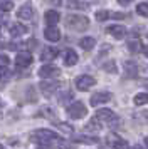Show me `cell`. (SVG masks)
Returning <instances> with one entry per match:
<instances>
[{
  "label": "cell",
  "instance_id": "obj_18",
  "mask_svg": "<svg viewBox=\"0 0 148 149\" xmlns=\"http://www.w3.org/2000/svg\"><path fill=\"white\" fill-rule=\"evenodd\" d=\"M125 74L128 77H136L138 75V65L135 62H126L125 64Z\"/></svg>",
  "mask_w": 148,
  "mask_h": 149
},
{
  "label": "cell",
  "instance_id": "obj_6",
  "mask_svg": "<svg viewBox=\"0 0 148 149\" xmlns=\"http://www.w3.org/2000/svg\"><path fill=\"white\" fill-rule=\"evenodd\" d=\"M106 142L111 146V149H125L128 146L126 141L121 139L120 136H116V134H109L108 136V139H106Z\"/></svg>",
  "mask_w": 148,
  "mask_h": 149
},
{
  "label": "cell",
  "instance_id": "obj_29",
  "mask_svg": "<svg viewBox=\"0 0 148 149\" xmlns=\"http://www.w3.org/2000/svg\"><path fill=\"white\" fill-rule=\"evenodd\" d=\"M10 77V72H8V69L5 67H0V82L4 81V84H5V81Z\"/></svg>",
  "mask_w": 148,
  "mask_h": 149
},
{
  "label": "cell",
  "instance_id": "obj_13",
  "mask_svg": "<svg viewBox=\"0 0 148 149\" xmlns=\"http://www.w3.org/2000/svg\"><path fill=\"white\" fill-rule=\"evenodd\" d=\"M59 89V82H40V91L44 95H52Z\"/></svg>",
  "mask_w": 148,
  "mask_h": 149
},
{
  "label": "cell",
  "instance_id": "obj_36",
  "mask_svg": "<svg viewBox=\"0 0 148 149\" xmlns=\"http://www.w3.org/2000/svg\"><path fill=\"white\" fill-rule=\"evenodd\" d=\"M39 149H51V148H49L47 144H46V146H44V144H40V146H39Z\"/></svg>",
  "mask_w": 148,
  "mask_h": 149
},
{
  "label": "cell",
  "instance_id": "obj_38",
  "mask_svg": "<svg viewBox=\"0 0 148 149\" xmlns=\"http://www.w3.org/2000/svg\"><path fill=\"white\" fill-rule=\"evenodd\" d=\"M143 54H145V55L148 57V45H147V47H143Z\"/></svg>",
  "mask_w": 148,
  "mask_h": 149
},
{
  "label": "cell",
  "instance_id": "obj_12",
  "mask_svg": "<svg viewBox=\"0 0 148 149\" xmlns=\"http://www.w3.org/2000/svg\"><path fill=\"white\" fill-rule=\"evenodd\" d=\"M39 75L40 77H44V79H47V77H54V75H59V69L54 67V65H42V67L39 69Z\"/></svg>",
  "mask_w": 148,
  "mask_h": 149
},
{
  "label": "cell",
  "instance_id": "obj_4",
  "mask_svg": "<svg viewBox=\"0 0 148 149\" xmlns=\"http://www.w3.org/2000/svg\"><path fill=\"white\" fill-rule=\"evenodd\" d=\"M74 84H76V89H79V91H89L96 84V81L91 75H78Z\"/></svg>",
  "mask_w": 148,
  "mask_h": 149
},
{
  "label": "cell",
  "instance_id": "obj_20",
  "mask_svg": "<svg viewBox=\"0 0 148 149\" xmlns=\"http://www.w3.org/2000/svg\"><path fill=\"white\" fill-rule=\"evenodd\" d=\"M73 141L81 142V144H96L98 139L96 137H86V136H73Z\"/></svg>",
  "mask_w": 148,
  "mask_h": 149
},
{
  "label": "cell",
  "instance_id": "obj_34",
  "mask_svg": "<svg viewBox=\"0 0 148 149\" xmlns=\"http://www.w3.org/2000/svg\"><path fill=\"white\" fill-rule=\"evenodd\" d=\"M130 2H133V0H118V3H121V5H128Z\"/></svg>",
  "mask_w": 148,
  "mask_h": 149
},
{
  "label": "cell",
  "instance_id": "obj_19",
  "mask_svg": "<svg viewBox=\"0 0 148 149\" xmlns=\"http://www.w3.org/2000/svg\"><path fill=\"white\" fill-rule=\"evenodd\" d=\"M64 64L66 65H76L78 64V54L74 50H67L64 55Z\"/></svg>",
  "mask_w": 148,
  "mask_h": 149
},
{
  "label": "cell",
  "instance_id": "obj_30",
  "mask_svg": "<svg viewBox=\"0 0 148 149\" xmlns=\"http://www.w3.org/2000/svg\"><path fill=\"white\" fill-rule=\"evenodd\" d=\"M84 129L86 131H99V124H96V121H91Z\"/></svg>",
  "mask_w": 148,
  "mask_h": 149
},
{
  "label": "cell",
  "instance_id": "obj_28",
  "mask_svg": "<svg viewBox=\"0 0 148 149\" xmlns=\"http://www.w3.org/2000/svg\"><path fill=\"white\" fill-rule=\"evenodd\" d=\"M108 19H109V12H108V10H99V12H96V20L103 22V20H108Z\"/></svg>",
  "mask_w": 148,
  "mask_h": 149
},
{
  "label": "cell",
  "instance_id": "obj_31",
  "mask_svg": "<svg viewBox=\"0 0 148 149\" xmlns=\"http://www.w3.org/2000/svg\"><path fill=\"white\" fill-rule=\"evenodd\" d=\"M109 17H111V19H125L126 15L123 14V12H113V14L109 12Z\"/></svg>",
  "mask_w": 148,
  "mask_h": 149
},
{
  "label": "cell",
  "instance_id": "obj_5",
  "mask_svg": "<svg viewBox=\"0 0 148 149\" xmlns=\"http://www.w3.org/2000/svg\"><path fill=\"white\" fill-rule=\"evenodd\" d=\"M32 55L30 54H25V52H20V54H17L15 55V65L17 67H20V69H25V67H29L30 64H32Z\"/></svg>",
  "mask_w": 148,
  "mask_h": 149
},
{
  "label": "cell",
  "instance_id": "obj_17",
  "mask_svg": "<svg viewBox=\"0 0 148 149\" xmlns=\"http://www.w3.org/2000/svg\"><path fill=\"white\" fill-rule=\"evenodd\" d=\"M79 45L82 50H91V49H94V45H96V40H94L93 37H82L79 40Z\"/></svg>",
  "mask_w": 148,
  "mask_h": 149
},
{
  "label": "cell",
  "instance_id": "obj_41",
  "mask_svg": "<svg viewBox=\"0 0 148 149\" xmlns=\"http://www.w3.org/2000/svg\"><path fill=\"white\" fill-rule=\"evenodd\" d=\"M147 37H148V34H147Z\"/></svg>",
  "mask_w": 148,
  "mask_h": 149
},
{
  "label": "cell",
  "instance_id": "obj_8",
  "mask_svg": "<svg viewBox=\"0 0 148 149\" xmlns=\"http://www.w3.org/2000/svg\"><path fill=\"white\" fill-rule=\"evenodd\" d=\"M17 17L19 19H22V20H30L34 17V8L30 3H25L24 7L19 8V12H17Z\"/></svg>",
  "mask_w": 148,
  "mask_h": 149
},
{
  "label": "cell",
  "instance_id": "obj_3",
  "mask_svg": "<svg viewBox=\"0 0 148 149\" xmlns=\"http://www.w3.org/2000/svg\"><path fill=\"white\" fill-rule=\"evenodd\" d=\"M87 114V109L86 106L82 104V102H73L69 107H67V116L71 117V119H81V117H84Z\"/></svg>",
  "mask_w": 148,
  "mask_h": 149
},
{
  "label": "cell",
  "instance_id": "obj_33",
  "mask_svg": "<svg viewBox=\"0 0 148 149\" xmlns=\"http://www.w3.org/2000/svg\"><path fill=\"white\" fill-rule=\"evenodd\" d=\"M0 64L7 65V64H8V57H7V55H0Z\"/></svg>",
  "mask_w": 148,
  "mask_h": 149
},
{
  "label": "cell",
  "instance_id": "obj_24",
  "mask_svg": "<svg viewBox=\"0 0 148 149\" xmlns=\"http://www.w3.org/2000/svg\"><path fill=\"white\" fill-rule=\"evenodd\" d=\"M13 8V2L10 0H0V12H10Z\"/></svg>",
  "mask_w": 148,
  "mask_h": 149
},
{
  "label": "cell",
  "instance_id": "obj_7",
  "mask_svg": "<svg viewBox=\"0 0 148 149\" xmlns=\"http://www.w3.org/2000/svg\"><path fill=\"white\" fill-rule=\"evenodd\" d=\"M44 19H46V24L49 27H54V25H57V22L61 20V14L57 10H47L46 15H44Z\"/></svg>",
  "mask_w": 148,
  "mask_h": 149
},
{
  "label": "cell",
  "instance_id": "obj_32",
  "mask_svg": "<svg viewBox=\"0 0 148 149\" xmlns=\"http://www.w3.org/2000/svg\"><path fill=\"white\" fill-rule=\"evenodd\" d=\"M59 149H74V146H71V144H69V142L59 141Z\"/></svg>",
  "mask_w": 148,
  "mask_h": 149
},
{
  "label": "cell",
  "instance_id": "obj_22",
  "mask_svg": "<svg viewBox=\"0 0 148 149\" xmlns=\"http://www.w3.org/2000/svg\"><path fill=\"white\" fill-rule=\"evenodd\" d=\"M67 8H81V10H86L87 3L81 2V0H69L67 2Z\"/></svg>",
  "mask_w": 148,
  "mask_h": 149
},
{
  "label": "cell",
  "instance_id": "obj_37",
  "mask_svg": "<svg viewBox=\"0 0 148 149\" xmlns=\"http://www.w3.org/2000/svg\"><path fill=\"white\" fill-rule=\"evenodd\" d=\"M141 117H145V119H147V124H148V112H143V114H141Z\"/></svg>",
  "mask_w": 148,
  "mask_h": 149
},
{
  "label": "cell",
  "instance_id": "obj_26",
  "mask_svg": "<svg viewBox=\"0 0 148 149\" xmlns=\"http://www.w3.org/2000/svg\"><path fill=\"white\" fill-rule=\"evenodd\" d=\"M103 69H104L106 72H109V74H116V64H114L113 61H111V62H106V64H103Z\"/></svg>",
  "mask_w": 148,
  "mask_h": 149
},
{
  "label": "cell",
  "instance_id": "obj_15",
  "mask_svg": "<svg viewBox=\"0 0 148 149\" xmlns=\"http://www.w3.org/2000/svg\"><path fill=\"white\" fill-rule=\"evenodd\" d=\"M44 37H46L49 42H57V40L61 39L59 29H56V27H47L46 30H44Z\"/></svg>",
  "mask_w": 148,
  "mask_h": 149
},
{
  "label": "cell",
  "instance_id": "obj_40",
  "mask_svg": "<svg viewBox=\"0 0 148 149\" xmlns=\"http://www.w3.org/2000/svg\"><path fill=\"white\" fill-rule=\"evenodd\" d=\"M145 144H147V146H148V137H147V139H145Z\"/></svg>",
  "mask_w": 148,
  "mask_h": 149
},
{
  "label": "cell",
  "instance_id": "obj_21",
  "mask_svg": "<svg viewBox=\"0 0 148 149\" xmlns=\"http://www.w3.org/2000/svg\"><path fill=\"white\" fill-rule=\"evenodd\" d=\"M52 124L56 126L57 129H61V131H64V132H67V134H71L73 132V126H69V124H66V122L62 121H57V119H54Z\"/></svg>",
  "mask_w": 148,
  "mask_h": 149
},
{
  "label": "cell",
  "instance_id": "obj_23",
  "mask_svg": "<svg viewBox=\"0 0 148 149\" xmlns=\"http://www.w3.org/2000/svg\"><path fill=\"white\" fill-rule=\"evenodd\" d=\"M133 102L136 104V106H145V104H148V94H145V92L136 94L133 97Z\"/></svg>",
  "mask_w": 148,
  "mask_h": 149
},
{
  "label": "cell",
  "instance_id": "obj_25",
  "mask_svg": "<svg viewBox=\"0 0 148 149\" xmlns=\"http://www.w3.org/2000/svg\"><path fill=\"white\" fill-rule=\"evenodd\" d=\"M136 12H138V15H141V17H148V3H147V2H141V3H138Z\"/></svg>",
  "mask_w": 148,
  "mask_h": 149
},
{
  "label": "cell",
  "instance_id": "obj_2",
  "mask_svg": "<svg viewBox=\"0 0 148 149\" xmlns=\"http://www.w3.org/2000/svg\"><path fill=\"white\" fill-rule=\"evenodd\" d=\"M66 25L71 27L73 30H84V29L89 25V19L84 17V15H69L66 19Z\"/></svg>",
  "mask_w": 148,
  "mask_h": 149
},
{
  "label": "cell",
  "instance_id": "obj_10",
  "mask_svg": "<svg viewBox=\"0 0 148 149\" xmlns=\"http://www.w3.org/2000/svg\"><path fill=\"white\" fill-rule=\"evenodd\" d=\"M57 55H59V50H57V49H54V47H46L44 50H42L40 61H42V62H51V61H54Z\"/></svg>",
  "mask_w": 148,
  "mask_h": 149
},
{
  "label": "cell",
  "instance_id": "obj_42",
  "mask_svg": "<svg viewBox=\"0 0 148 149\" xmlns=\"http://www.w3.org/2000/svg\"><path fill=\"white\" fill-rule=\"evenodd\" d=\"M0 149H2V148H0Z\"/></svg>",
  "mask_w": 148,
  "mask_h": 149
},
{
  "label": "cell",
  "instance_id": "obj_16",
  "mask_svg": "<svg viewBox=\"0 0 148 149\" xmlns=\"http://www.w3.org/2000/svg\"><path fill=\"white\" fill-rule=\"evenodd\" d=\"M29 32V29L24 25V24H12L10 25V34L13 35V37H20V35H24V34H27Z\"/></svg>",
  "mask_w": 148,
  "mask_h": 149
},
{
  "label": "cell",
  "instance_id": "obj_27",
  "mask_svg": "<svg viewBox=\"0 0 148 149\" xmlns=\"http://www.w3.org/2000/svg\"><path fill=\"white\" fill-rule=\"evenodd\" d=\"M128 47H130L131 52H140L141 50V44L138 40H131V42H128Z\"/></svg>",
  "mask_w": 148,
  "mask_h": 149
},
{
  "label": "cell",
  "instance_id": "obj_39",
  "mask_svg": "<svg viewBox=\"0 0 148 149\" xmlns=\"http://www.w3.org/2000/svg\"><path fill=\"white\" fill-rule=\"evenodd\" d=\"M131 149H143V148H141V146H133Z\"/></svg>",
  "mask_w": 148,
  "mask_h": 149
},
{
  "label": "cell",
  "instance_id": "obj_35",
  "mask_svg": "<svg viewBox=\"0 0 148 149\" xmlns=\"http://www.w3.org/2000/svg\"><path fill=\"white\" fill-rule=\"evenodd\" d=\"M49 3H54V5H61L62 2H61V0H49Z\"/></svg>",
  "mask_w": 148,
  "mask_h": 149
},
{
  "label": "cell",
  "instance_id": "obj_9",
  "mask_svg": "<svg viewBox=\"0 0 148 149\" xmlns=\"http://www.w3.org/2000/svg\"><path fill=\"white\" fill-rule=\"evenodd\" d=\"M111 99V94L109 92H96V94L91 97V106H99V104H104Z\"/></svg>",
  "mask_w": 148,
  "mask_h": 149
},
{
  "label": "cell",
  "instance_id": "obj_14",
  "mask_svg": "<svg viewBox=\"0 0 148 149\" xmlns=\"http://www.w3.org/2000/svg\"><path fill=\"white\" fill-rule=\"evenodd\" d=\"M96 119L106 122V121H111V119H116V114H114L111 109H99L96 112Z\"/></svg>",
  "mask_w": 148,
  "mask_h": 149
},
{
  "label": "cell",
  "instance_id": "obj_11",
  "mask_svg": "<svg viewBox=\"0 0 148 149\" xmlns=\"http://www.w3.org/2000/svg\"><path fill=\"white\" fill-rule=\"evenodd\" d=\"M106 32L109 35H113V37H116V39H123L125 35H126V29L123 27V25H109V27L106 29Z\"/></svg>",
  "mask_w": 148,
  "mask_h": 149
},
{
  "label": "cell",
  "instance_id": "obj_1",
  "mask_svg": "<svg viewBox=\"0 0 148 149\" xmlns=\"http://www.w3.org/2000/svg\"><path fill=\"white\" fill-rule=\"evenodd\" d=\"M30 141L40 142V144H47V142H51V141H57V134L54 131H49V129H37V131L32 132Z\"/></svg>",
  "mask_w": 148,
  "mask_h": 149
}]
</instances>
